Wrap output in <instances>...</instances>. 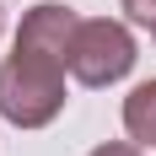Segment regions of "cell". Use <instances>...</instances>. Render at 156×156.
Here are the masks:
<instances>
[{"mask_svg": "<svg viewBox=\"0 0 156 156\" xmlns=\"http://www.w3.org/2000/svg\"><path fill=\"white\" fill-rule=\"evenodd\" d=\"M59 113H65V65L16 48L0 65V119L16 129H43Z\"/></svg>", "mask_w": 156, "mask_h": 156, "instance_id": "obj_1", "label": "cell"}, {"mask_svg": "<svg viewBox=\"0 0 156 156\" xmlns=\"http://www.w3.org/2000/svg\"><path fill=\"white\" fill-rule=\"evenodd\" d=\"M135 70V38H129L124 22H81L76 32V48H70V76L81 86H113Z\"/></svg>", "mask_w": 156, "mask_h": 156, "instance_id": "obj_2", "label": "cell"}, {"mask_svg": "<svg viewBox=\"0 0 156 156\" xmlns=\"http://www.w3.org/2000/svg\"><path fill=\"white\" fill-rule=\"evenodd\" d=\"M76 32H81V16L70 5H32L16 27V48L22 54H43V59H59L70 65V48H76Z\"/></svg>", "mask_w": 156, "mask_h": 156, "instance_id": "obj_3", "label": "cell"}, {"mask_svg": "<svg viewBox=\"0 0 156 156\" xmlns=\"http://www.w3.org/2000/svg\"><path fill=\"white\" fill-rule=\"evenodd\" d=\"M124 129H129V140L156 145V81H140L124 97Z\"/></svg>", "mask_w": 156, "mask_h": 156, "instance_id": "obj_4", "label": "cell"}, {"mask_svg": "<svg viewBox=\"0 0 156 156\" xmlns=\"http://www.w3.org/2000/svg\"><path fill=\"white\" fill-rule=\"evenodd\" d=\"M124 5L129 22H140V27H156V0H119Z\"/></svg>", "mask_w": 156, "mask_h": 156, "instance_id": "obj_5", "label": "cell"}, {"mask_svg": "<svg viewBox=\"0 0 156 156\" xmlns=\"http://www.w3.org/2000/svg\"><path fill=\"white\" fill-rule=\"evenodd\" d=\"M92 156H140V151H135V145H124V140H113V145H97Z\"/></svg>", "mask_w": 156, "mask_h": 156, "instance_id": "obj_6", "label": "cell"}]
</instances>
